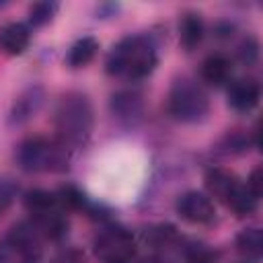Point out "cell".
I'll use <instances>...</instances> for the list:
<instances>
[{"label":"cell","instance_id":"6da1fadb","mask_svg":"<svg viewBox=\"0 0 263 263\" xmlns=\"http://www.w3.org/2000/svg\"><path fill=\"white\" fill-rule=\"evenodd\" d=\"M158 66V45L152 35L136 33L119 39L105 60L107 74L138 82L148 78Z\"/></svg>","mask_w":263,"mask_h":263},{"label":"cell","instance_id":"7a4b0ae2","mask_svg":"<svg viewBox=\"0 0 263 263\" xmlns=\"http://www.w3.org/2000/svg\"><path fill=\"white\" fill-rule=\"evenodd\" d=\"M95 129V109L88 95L80 90L64 92L53 109V132L66 148L76 150L88 144Z\"/></svg>","mask_w":263,"mask_h":263},{"label":"cell","instance_id":"3957f363","mask_svg":"<svg viewBox=\"0 0 263 263\" xmlns=\"http://www.w3.org/2000/svg\"><path fill=\"white\" fill-rule=\"evenodd\" d=\"M14 160L25 173H66L72 164V150L55 138L33 136L18 144Z\"/></svg>","mask_w":263,"mask_h":263},{"label":"cell","instance_id":"277c9868","mask_svg":"<svg viewBox=\"0 0 263 263\" xmlns=\"http://www.w3.org/2000/svg\"><path fill=\"white\" fill-rule=\"evenodd\" d=\"M25 210L29 212V224L43 240H62L68 234L70 222L66 210L60 205L55 193L47 189H31L25 193Z\"/></svg>","mask_w":263,"mask_h":263},{"label":"cell","instance_id":"5b68a950","mask_svg":"<svg viewBox=\"0 0 263 263\" xmlns=\"http://www.w3.org/2000/svg\"><path fill=\"white\" fill-rule=\"evenodd\" d=\"M168 115L181 123H199L210 115L212 103L208 90L193 78L181 76L171 84L166 97Z\"/></svg>","mask_w":263,"mask_h":263},{"label":"cell","instance_id":"8992f818","mask_svg":"<svg viewBox=\"0 0 263 263\" xmlns=\"http://www.w3.org/2000/svg\"><path fill=\"white\" fill-rule=\"evenodd\" d=\"M43 238L29 222H18L0 234V263H41Z\"/></svg>","mask_w":263,"mask_h":263},{"label":"cell","instance_id":"52a82bcc","mask_svg":"<svg viewBox=\"0 0 263 263\" xmlns=\"http://www.w3.org/2000/svg\"><path fill=\"white\" fill-rule=\"evenodd\" d=\"M92 251L99 263H134L136 238L127 228L111 224L95 236Z\"/></svg>","mask_w":263,"mask_h":263},{"label":"cell","instance_id":"ba28073f","mask_svg":"<svg viewBox=\"0 0 263 263\" xmlns=\"http://www.w3.org/2000/svg\"><path fill=\"white\" fill-rule=\"evenodd\" d=\"M175 212L181 220L195 224V226H208L216 220V205H214L212 197L201 191H195V189L185 191L177 197Z\"/></svg>","mask_w":263,"mask_h":263},{"label":"cell","instance_id":"9c48e42d","mask_svg":"<svg viewBox=\"0 0 263 263\" xmlns=\"http://www.w3.org/2000/svg\"><path fill=\"white\" fill-rule=\"evenodd\" d=\"M43 101H45V88L41 84H29L25 86L12 101L10 109H8V115H6V123L10 127H21L25 125L27 121H31L39 109L43 107Z\"/></svg>","mask_w":263,"mask_h":263},{"label":"cell","instance_id":"30bf717a","mask_svg":"<svg viewBox=\"0 0 263 263\" xmlns=\"http://www.w3.org/2000/svg\"><path fill=\"white\" fill-rule=\"evenodd\" d=\"M109 109H111V115L121 125L134 127L144 117V97L136 88H121L111 95Z\"/></svg>","mask_w":263,"mask_h":263},{"label":"cell","instance_id":"8fae6325","mask_svg":"<svg viewBox=\"0 0 263 263\" xmlns=\"http://www.w3.org/2000/svg\"><path fill=\"white\" fill-rule=\"evenodd\" d=\"M228 107L238 113H249L259 105L261 99V84L257 78H236L228 82Z\"/></svg>","mask_w":263,"mask_h":263},{"label":"cell","instance_id":"7c38bea8","mask_svg":"<svg viewBox=\"0 0 263 263\" xmlns=\"http://www.w3.org/2000/svg\"><path fill=\"white\" fill-rule=\"evenodd\" d=\"M240 179L228 171V168H222V166H212L208 168L205 173V189L210 193V197L218 199L220 203H228L230 197L234 195V191L240 187Z\"/></svg>","mask_w":263,"mask_h":263},{"label":"cell","instance_id":"4fadbf2b","mask_svg":"<svg viewBox=\"0 0 263 263\" xmlns=\"http://www.w3.org/2000/svg\"><path fill=\"white\" fill-rule=\"evenodd\" d=\"M31 45V27L18 21L0 27V51L6 55H23Z\"/></svg>","mask_w":263,"mask_h":263},{"label":"cell","instance_id":"5bb4252c","mask_svg":"<svg viewBox=\"0 0 263 263\" xmlns=\"http://www.w3.org/2000/svg\"><path fill=\"white\" fill-rule=\"evenodd\" d=\"M199 76L208 86H224L232 78V60L226 53H210L201 62Z\"/></svg>","mask_w":263,"mask_h":263},{"label":"cell","instance_id":"9a60e30c","mask_svg":"<svg viewBox=\"0 0 263 263\" xmlns=\"http://www.w3.org/2000/svg\"><path fill=\"white\" fill-rule=\"evenodd\" d=\"M205 37V23L199 12L187 10L179 21V43L185 51H193Z\"/></svg>","mask_w":263,"mask_h":263},{"label":"cell","instance_id":"2e32d148","mask_svg":"<svg viewBox=\"0 0 263 263\" xmlns=\"http://www.w3.org/2000/svg\"><path fill=\"white\" fill-rule=\"evenodd\" d=\"M97 51H99V41L92 35H84L70 45V49L66 53V66L72 70L84 68L95 60Z\"/></svg>","mask_w":263,"mask_h":263},{"label":"cell","instance_id":"e0dca14e","mask_svg":"<svg viewBox=\"0 0 263 263\" xmlns=\"http://www.w3.org/2000/svg\"><path fill=\"white\" fill-rule=\"evenodd\" d=\"M236 251L249 261V263H257L263 255V232L261 228L257 226H249V228H242L238 234H236Z\"/></svg>","mask_w":263,"mask_h":263},{"label":"cell","instance_id":"ac0fdd59","mask_svg":"<svg viewBox=\"0 0 263 263\" xmlns=\"http://www.w3.org/2000/svg\"><path fill=\"white\" fill-rule=\"evenodd\" d=\"M181 255H183V263H218L220 253L199 240H181Z\"/></svg>","mask_w":263,"mask_h":263},{"label":"cell","instance_id":"d6986e66","mask_svg":"<svg viewBox=\"0 0 263 263\" xmlns=\"http://www.w3.org/2000/svg\"><path fill=\"white\" fill-rule=\"evenodd\" d=\"M146 242L154 249L164 251V249L181 245V236L173 224H156L146 232Z\"/></svg>","mask_w":263,"mask_h":263},{"label":"cell","instance_id":"ffe728a7","mask_svg":"<svg viewBox=\"0 0 263 263\" xmlns=\"http://www.w3.org/2000/svg\"><path fill=\"white\" fill-rule=\"evenodd\" d=\"M249 146H257V134H249V132H228L222 140H220V148L226 154H240L247 152Z\"/></svg>","mask_w":263,"mask_h":263},{"label":"cell","instance_id":"44dd1931","mask_svg":"<svg viewBox=\"0 0 263 263\" xmlns=\"http://www.w3.org/2000/svg\"><path fill=\"white\" fill-rule=\"evenodd\" d=\"M60 10V4L53 2V0H41V2H35L29 6V12H27V21H29V27H45L47 23L53 21V16L58 14Z\"/></svg>","mask_w":263,"mask_h":263},{"label":"cell","instance_id":"7402d4cb","mask_svg":"<svg viewBox=\"0 0 263 263\" xmlns=\"http://www.w3.org/2000/svg\"><path fill=\"white\" fill-rule=\"evenodd\" d=\"M236 58L245 66H255L259 62V41L253 35H247L236 45Z\"/></svg>","mask_w":263,"mask_h":263},{"label":"cell","instance_id":"603a6c76","mask_svg":"<svg viewBox=\"0 0 263 263\" xmlns=\"http://www.w3.org/2000/svg\"><path fill=\"white\" fill-rule=\"evenodd\" d=\"M16 193H18V185L14 181H10V179L0 181V216H4L8 212V208L16 199Z\"/></svg>","mask_w":263,"mask_h":263},{"label":"cell","instance_id":"cb8c5ba5","mask_svg":"<svg viewBox=\"0 0 263 263\" xmlns=\"http://www.w3.org/2000/svg\"><path fill=\"white\" fill-rule=\"evenodd\" d=\"M49 263H86V259L80 249L70 247V249H62L60 253H55Z\"/></svg>","mask_w":263,"mask_h":263},{"label":"cell","instance_id":"d4e9b609","mask_svg":"<svg viewBox=\"0 0 263 263\" xmlns=\"http://www.w3.org/2000/svg\"><path fill=\"white\" fill-rule=\"evenodd\" d=\"M245 185L251 189V193L255 197H261V193H263V173H261V166H257V168L251 171V175L247 177V183Z\"/></svg>","mask_w":263,"mask_h":263},{"label":"cell","instance_id":"484cf974","mask_svg":"<svg viewBox=\"0 0 263 263\" xmlns=\"http://www.w3.org/2000/svg\"><path fill=\"white\" fill-rule=\"evenodd\" d=\"M232 31H234V25H230V23H218L216 29H214L216 37H222V39L232 37Z\"/></svg>","mask_w":263,"mask_h":263},{"label":"cell","instance_id":"4316f807","mask_svg":"<svg viewBox=\"0 0 263 263\" xmlns=\"http://www.w3.org/2000/svg\"><path fill=\"white\" fill-rule=\"evenodd\" d=\"M245 263H247V261H245Z\"/></svg>","mask_w":263,"mask_h":263}]
</instances>
